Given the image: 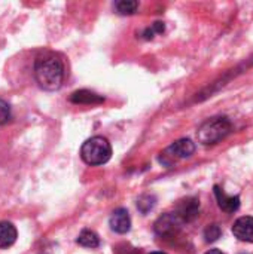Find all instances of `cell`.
I'll return each mask as SVG.
<instances>
[{
  "label": "cell",
  "instance_id": "6da1fadb",
  "mask_svg": "<svg viewBox=\"0 0 253 254\" xmlns=\"http://www.w3.org/2000/svg\"><path fill=\"white\" fill-rule=\"evenodd\" d=\"M34 77L40 88L46 91L58 89L64 79L63 61L52 54H45L39 57L34 63Z\"/></svg>",
  "mask_w": 253,
  "mask_h": 254
},
{
  "label": "cell",
  "instance_id": "7a4b0ae2",
  "mask_svg": "<svg viewBox=\"0 0 253 254\" xmlns=\"http://www.w3.org/2000/svg\"><path fill=\"white\" fill-rule=\"evenodd\" d=\"M81 158L88 165H103L112 158V146L107 138L95 135L88 138L81 147Z\"/></svg>",
  "mask_w": 253,
  "mask_h": 254
},
{
  "label": "cell",
  "instance_id": "3957f363",
  "mask_svg": "<svg viewBox=\"0 0 253 254\" xmlns=\"http://www.w3.org/2000/svg\"><path fill=\"white\" fill-rule=\"evenodd\" d=\"M233 129L231 121L225 116H218L206 121L197 131L198 141L204 146H212L224 140Z\"/></svg>",
  "mask_w": 253,
  "mask_h": 254
},
{
  "label": "cell",
  "instance_id": "277c9868",
  "mask_svg": "<svg viewBox=\"0 0 253 254\" xmlns=\"http://www.w3.org/2000/svg\"><path fill=\"white\" fill-rule=\"evenodd\" d=\"M195 152V143L189 138H180L170 144L160 156V162L164 165H171L180 159L191 158Z\"/></svg>",
  "mask_w": 253,
  "mask_h": 254
},
{
  "label": "cell",
  "instance_id": "5b68a950",
  "mask_svg": "<svg viewBox=\"0 0 253 254\" xmlns=\"http://www.w3.org/2000/svg\"><path fill=\"white\" fill-rule=\"evenodd\" d=\"M180 225H182V220L176 213H167L157 220L155 232L160 237H171L179 232Z\"/></svg>",
  "mask_w": 253,
  "mask_h": 254
},
{
  "label": "cell",
  "instance_id": "8992f818",
  "mask_svg": "<svg viewBox=\"0 0 253 254\" xmlns=\"http://www.w3.org/2000/svg\"><path fill=\"white\" fill-rule=\"evenodd\" d=\"M109 225L110 229L116 234H127L131 229V220L128 216V211L124 208H118L112 213L110 219H109Z\"/></svg>",
  "mask_w": 253,
  "mask_h": 254
},
{
  "label": "cell",
  "instance_id": "52a82bcc",
  "mask_svg": "<svg viewBox=\"0 0 253 254\" xmlns=\"http://www.w3.org/2000/svg\"><path fill=\"white\" fill-rule=\"evenodd\" d=\"M233 234L240 241L253 243V217H240L233 226Z\"/></svg>",
  "mask_w": 253,
  "mask_h": 254
},
{
  "label": "cell",
  "instance_id": "ba28073f",
  "mask_svg": "<svg viewBox=\"0 0 253 254\" xmlns=\"http://www.w3.org/2000/svg\"><path fill=\"white\" fill-rule=\"evenodd\" d=\"M215 190V196H216V201H218V205L222 211L225 213H234L240 208V198L239 196H230L227 195L219 186H215L213 188Z\"/></svg>",
  "mask_w": 253,
  "mask_h": 254
},
{
  "label": "cell",
  "instance_id": "9c48e42d",
  "mask_svg": "<svg viewBox=\"0 0 253 254\" xmlns=\"http://www.w3.org/2000/svg\"><path fill=\"white\" fill-rule=\"evenodd\" d=\"M198 210H200V204L195 198H188L185 201L180 202V205L177 207V216L180 217L182 222H191L198 216Z\"/></svg>",
  "mask_w": 253,
  "mask_h": 254
},
{
  "label": "cell",
  "instance_id": "30bf717a",
  "mask_svg": "<svg viewBox=\"0 0 253 254\" xmlns=\"http://www.w3.org/2000/svg\"><path fill=\"white\" fill-rule=\"evenodd\" d=\"M72 103L75 104H100L104 101V98L95 92H91L88 89H81V91H75L70 98H69Z\"/></svg>",
  "mask_w": 253,
  "mask_h": 254
},
{
  "label": "cell",
  "instance_id": "8fae6325",
  "mask_svg": "<svg viewBox=\"0 0 253 254\" xmlns=\"http://www.w3.org/2000/svg\"><path fill=\"white\" fill-rule=\"evenodd\" d=\"M16 228L9 222H0V249H7L16 241Z\"/></svg>",
  "mask_w": 253,
  "mask_h": 254
},
{
  "label": "cell",
  "instance_id": "7c38bea8",
  "mask_svg": "<svg viewBox=\"0 0 253 254\" xmlns=\"http://www.w3.org/2000/svg\"><path fill=\"white\" fill-rule=\"evenodd\" d=\"M76 243L85 249H97L100 246V238L92 231H82L76 240Z\"/></svg>",
  "mask_w": 253,
  "mask_h": 254
},
{
  "label": "cell",
  "instance_id": "4fadbf2b",
  "mask_svg": "<svg viewBox=\"0 0 253 254\" xmlns=\"http://www.w3.org/2000/svg\"><path fill=\"white\" fill-rule=\"evenodd\" d=\"M139 7V3L136 0H121L115 4V9L121 15H133Z\"/></svg>",
  "mask_w": 253,
  "mask_h": 254
},
{
  "label": "cell",
  "instance_id": "5bb4252c",
  "mask_svg": "<svg viewBox=\"0 0 253 254\" xmlns=\"http://www.w3.org/2000/svg\"><path fill=\"white\" fill-rule=\"evenodd\" d=\"M154 207H155V198L151 196V195H143V196L139 198V201H137V208H139L143 214L149 213Z\"/></svg>",
  "mask_w": 253,
  "mask_h": 254
},
{
  "label": "cell",
  "instance_id": "9a60e30c",
  "mask_svg": "<svg viewBox=\"0 0 253 254\" xmlns=\"http://www.w3.org/2000/svg\"><path fill=\"white\" fill-rule=\"evenodd\" d=\"M221 234H222V231H221V228L218 225H210L204 231V238H206L207 243H213L221 237Z\"/></svg>",
  "mask_w": 253,
  "mask_h": 254
},
{
  "label": "cell",
  "instance_id": "2e32d148",
  "mask_svg": "<svg viewBox=\"0 0 253 254\" xmlns=\"http://www.w3.org/2000/svg\"><path fill=\"white\" fill-rule=\"evenodd\" d=\"M12 118V113H10V106L0 98V125H6Z\"/></svg>",
  "mask_w": 253,
  "mask_h": 254
},
{
  "label": "cell",
  "instance_id": "e0dca14e",
  "mask_svg": "<svg viewBox=\"0 0 253 254\" xmlns=\"http://www.w3.org/2000/svg\"><path fill=\"white\" fill-rule=\"evenodd\" d=\"M161 31H164V25L161 22H155L152 28H148L145 31V37L146 39H154V34L155 33H161Z\"/></svg>",
  "mask_w": 253,
  "mask_h": 254
},
{
  "label": "cell",
  "instance_id": "ac0fdd59",
  "mask_svg": "<svg viewBox=\"0 0 253 254\" xmlns=\"http://www.w3.org/2000/svg\"><path fill=\"white\" fill-rule=\"evenodd\" d=\"M206 254H224L221 250H210V252H207Z\"/></svg>",
  "mask_w": 253,
  "mask_h": 254
},
{
  "label": "cell",
  "instance_id": "d6986e66",
  "mask_svg": "<svg viewBox=\"0 0 253 254\" xmlns=\"http://www.w3.org/2000/svg\"><path fill=\"white\" fill-rule=\"evenodd\" d=\"M151 254H166V253H163V252H154V253H151Z\"/></svg>",
  "mask_w": 253,
  "mask_h": 254
}]
</instances>
